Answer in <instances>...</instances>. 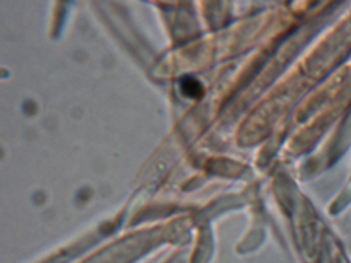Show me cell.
Here are the masks:
<instances>
[{"label": "cell", "instance_id": "6da1fadb", "mask_svg": "<svg viewBox=\"0 0 351 263\" xmlns=\"http://www.w3.org/2000/svg\"><path fill=\"white\" fill-rule=\"evenodd\" d=\"M182 90H184L182 92L188 95V96L197 97L199 96V92L202 90V88H201L198 82L192 79V78H188L182 84Z\"/></svg>", "mask_w": 351, "mask_h": 263}]
</instances>
